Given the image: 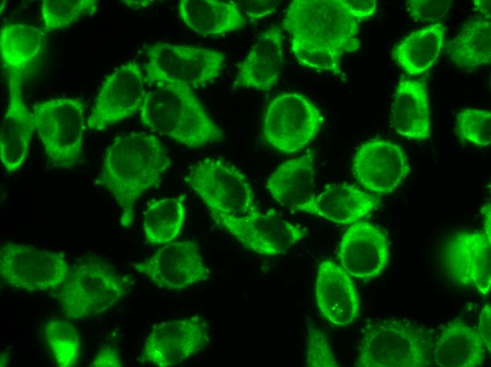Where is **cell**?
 <instances>
[{
	"instance_id": "obj_1",
	"label": "cell",
	"mask_w": 491,
	"mask_h": 367,
	"mask_svg": "<svg viewBox=\"0 0 491 367\" xmlns=\"http://www.w3.org/2000/svg\"><path fill=\"white\" fill-rule=\"evenodd\" d=\"M282 25L298 61L320 73L340 76L341 58L360 47L358 21L342 0H294Z\"/></svg>"
},
{
	"instance_id": "obj_2",
	"label": "cell",
	"mask_w": 491,
	"mask_h": 367,
	"mask_svg": "<svg viewBox=\"0 0 491 367\" xmlns=\"http://www.w3.org/2000/svg\"><path fill=\"white\" fill-rule=\"evenodd\" d=\"M170 166L166 149L154 134L131 132L116 137L106 148L97 184L119 206L123 228L132 224L138 199L161 181Z\"/></svg>"
},
{
	"instance_id": "obj_3",
	"label": "cell",
	"mask_w": 491,
	"mask_h": 367,
	"mask_svg": "<svg viewBox=\"0 0 491 367\" xmlns=\"http://www.w3.org/2000/svg\"><path fill=\"white\" fill-rule=\"evenodd\" d=\"M147 92L139 110L143 125L189 148L221 141L224 131L210 117L192 87L176 82Z\"/></svg>"
},
{
	"instance_id": "obj_4",
	"label": "cell",
	"mask_w": 491,
	"mask_h": 367,
	"mask_svg": "<svg viewBox=\"0 0 491 367\" xmlns=\"http://www.w3.org/2000/svg\"><path fill=\"white\" fill-rule=\"evenodd\" d=\"M432 348L431 338L410 321L399 318L377 320L363 330L355 366H430Z\"/></svg>"
},
{
	"instance_id": "obj_5",
	"label": "cell",
	"mask_w": 491,
	"mask_h": 367,
	"mask_svg": "<svg viewBox=\"0 0 491 367\" xmlns=\"http://www.w3.org/2000/svg\"><path fill=\"white\" fill-rule=\"evenodd\" d=\"M129 279L103 260L90 258L70 269L66 279L54 289L66 316L90 318L107 311L126 295Z\"/></svg>"
},
{
	"instance_id": "obj_6",
	"label": "cell",
	"mask_w": 491,
	"mask_h": 367,
	"mask_svg": "<svg viewBox=\"0 0 491 367\" xmlns=\"http://www.w3.org/2000/svg\"><path fill=\"white\" fill-rule=\"evenodd\" d=\"M36 131L54 167L71 169L80 160L87 126L85 106L78 97H60L33 107Z\"/></svg>"
},
{
	"instance_id": "obj_7",
	"label": "cell",
	"mask_w": 491,
	"mask_h": 367,
	"mask_svg": "<svg viewBox=\"0 0 491 367\" xmlns=\"http://www.w3.org/2000/svg\"><path fill=\"white\" fill-rule=\"evenodd\" d=\"M185 181L205 204L214 219L240 217L258 210L246 177L223 159L199 161L190 167Z\"/></svg>"
},
{
	"instance_id": "obj_8",
	"label": "cell",
	"mask_w": 491,
	"mask_h": 367,
	"mask_svg": "<svg viewBox=\"0 0 491 367\" xmlns=\"http://www.w3.org/2000/svg\"><path fill=\"white\" fill-rule=\"evenodd\" d=\"M145 79L155 86L180 83L200 87L213 82L221 73L224 54L202 47L158 42L147 47Z\"/></svg>"
},
{
	"instance_id": "obj_9",
	"label": "cell",
	"mask_w": 491,
	"mask_h": 367,
	"mask_svg": "<svg viewBox=\"0 0 491 367\" xmlns=\"http://www.w3.org/2000/svg\"><path fill=\"white\" fill-rule=\"evenodd\" d=\"M322 124L320 110L305 95L298 92L280 94L265 109L262 134L274 149L290 154L313 140Z\"/></svg>"
},
{
	"instance_id": "obj_10",
	"label": "cell",
	"mask_w": 491,
	"mask_h": 367,
	"mask_svg": "<svg viewBox=\"0 0 491 367\" xmlns=\"http://www.w3.org/2000/svg\"><path fill=\"white\" fill-rule=\"evenodd\" d=\"M70 269L62 253L15 243L1 246V278L17 289L30 292L54 290L66 279Z\"/></svg>"
},
{
	"instance_id": "obj_11",
	"label": "cell",
	"mask_w": 491,
	"mask_h": 367,
	"mask_svg": "<svg viewBox=\"0 0 491 367\" xmlns=\"http://www.w3.org/2000/svg\"><path fill=\"white\" fill-rule=\"evenodd\" d=\"M139 64L128 61L106 76L87 119V126L102 131L139 112L147 93Z\"/></svg>"
},
{
	"instance_id": "obj_12",
	"label": "cell",
	"mask_w": 491,
	"mask_h": 367,
	"mask_svg": "<svg viewBox=\"0 0 491 367\" xmlns=\"http://www.w3.org/2000/svg\"><path fill=\"white\" fill-rule=\"evenodd\" d=\"M210 332L208 323L198 315L157 324L144 342L141 362L158 367L182 363L208 344Z\"/></svg>"
},
{
	"instance_id": "obj_13",
	"label": "cell",
	"mask_w": 491,
	"mask_h": 367,
	"mask_svg": "<svg viewBox=\"0 0 491 367\" xmlns=\"http://www.w3.org/2000/svg\"><path fill=\"white\" fill-rule=\"evenodd\" d=\"M133 269L169 291L184 290L210 277L198 244L191 241L167 243L150 258L135 263Z\"/></svg>"
},
{
	"instance_id": "obj_14",
	"label": "cell",
	"mask_w": 491,
	"mask_h": 367,
	"mask_svg": "<svg viewBox=\"0 0 491 367\" xmlns=\"http://www.w3.org/2000/svg\"><path fill=\"white\" fill-rule=\"evenodd\" d=\"M214 220L246 248L262 255L283 253L305 236L296 225L259 210L240 217H222Z\"/></svg>"
},
{
	"instance_id": "obj_15",
	"label": "cell",
	"mask_w": 491,
	"mask_h": 367,
	"mask_svg": "<svg viewBox=\"0 0 491 367\" xmlns=\"http://www.w3.org/2000/svg\"><path fill=\"white\" fill-rule=\"evenodd\" d=\"M483 211V231H461L449 239L447 265L456 282L473 287L485 295L491 286L490 204Z\"/></svg>"
},
{
	"instance_id": "obj_16",
	"label": "cell",
	"mask_w": 491,
	"mask_h": 367,
	"mask_svg": "<svg viewBox=\"0 0 491 367\" xmlns=\"http://www.w3.org/2000/svg\"><path fill=\"white\" fill-rule=\"evenodd\" d=\"M352 172L363 188L377 193H389L406 178L409 165L401 146L388 140L374 139L357 149Z\"/></svg>"
},
{
	"instance_id": "obj_17",
	"label": "cell",
	"mask_w": 491,
	"mask_h": 367,
	"mask_svg": "<svg viewBox=\"0 0 491 367\" xmlns=\"http://www.w3.org/2000/svg\"><path fill=\"white\" fill-rule=\"evenodd\" d=\"M337 255L341 266L349 275L372 279L380 275L387 263V239L374 224L358 221L342 236Z\"/></svg>"
},
{
	"instance_id": "obj_18",
	"label": "cell",
	"mask_w": 491,
	"mask_h": 367,
	"mask_svg": "<svg viewBox=\"0 0 491 367\" xmlns=\"http://www.w3.org/2000/svg\"><path fill=\"white\" fill-rule=\"evenodd\" d=\"M7 78L8 101L0 128V157L5 170L14 172L28 159L36 126L33 112L23 97L22 79Z\"/></svg>"
},
{
	"instance_id": "obj_19",
	"label": "cell",
	"mask_w": 491,
	"mask_h": 367,
	"mask_svg": "<svg viewBox=\"0 0 491 367\" xmlns=\"http://www.w3.org/2000/svg\"><path fill=\"white\" fill-rule=\"evenodd\" d=\"M283 32L278 25L262 32L245 59L238 64L233 87L269 91L284 67Z\"/></svg>"
},
{
	"instance_id": "obj_20",
	"label": "cell",
	"mask_w": 491,
	"mask_h": 367,
	"mask_svg": "<svg viewBox=\"0 0 491 367\" xmlns=\"http://www.w3.org/2000/svg\"><path fill=\"white\" fill-rule=\"evenodd\" d=\"M315 297L323 318L334 325H348L358 315L359 298L352 279L331 260H323L318 266Z\"/></svg>"
},
{
	"instance_id": "obj_21",
	"label": "cell",
	"mask_w": 491,
	"mask_h": 367,
	"mask_svg": "<svg viewBox=\"0 0 491 367\" xmlns=\"http://www.w3.org/2000/svg\"><path fill=\"white\" fill-rule=\"evenodd\" d=\"M266 188L280 205L314 215V153L308 152L281 163L269 177Z\"/></svg>"
},
{
	"instance_id": "obj_22",
	"label": "cell",
	"mask_w": 491,
	"mask_h": 367,
	"mask_svg": "<svg viewBox=\"0 0 491 367\" xmlns=\"http://www.w3.org/2000/svg\"><path fill=\"white\" fill-rule=\"evenodd\" d=\"M390 121L394 131L408 139L430 138L429 97L424 80L400 79L392 97Z\"/></svg>"
},
{
	"instance_id": "obj_23",
	"label": "cell",
	"mask_w": 491,
	"mask_h": 367,
	"mask_svg": "<svg viewBox=\"0 0 491 367\" xmlns=\"http://www.w3.org/2000/svg\"><path fill=\"white\" fill-rule=\"evenodd\" d=\"M483 341L477 330L461 319L447 324L432 351V360L441 367H476L485 357Z\"/></svg>"
},
{
	"instance_id": "obj_24",
	"label": "cell",
	"mask_w": 491,
	"mask_h": 367,
	"mask_svg": "<svg viewBox=\"0 0 491 367\" xmlns=\"http://www.w3.org/2000/svg\"><path fill=\"white\" fill-rule=\"evenodd\" d=\"M178 15L193 32L217 36L243 28L246 18L236 2L219 0H181Z\"/></svg>"
},
{
	"instance_id": "obj_25",
	"label": "cell",
	"mask_w": 491,
	"mask_h": 367,
	"mask_svg": "<svg viewBox=\"0 0 491 367\" xmlns=\"http://www.w3.org/2000/svg\"><path fill=\"white\" fill-rule=\"evenodd\" d=\"M45 34L43 30L23 23L4 25L0 31V55L7 76L22 79L25 70L40 56Z\"/></svg>"
},
{
	"instance_id": "obj_26",
	"label": "cell",
	"mask_w": 491,
	"mask_h": 367,
	"mask_svg": "<svg viewBox=\"0 0 491 367\" xmlns=\"http://www.w3.org/2000/svg\"><path fill=\"white\" fill-rule=\"evenodd\" d=\"M380 204L379 199L354 186L338 185L317 195L315 214L339 224L359 221Z\"/></svg>"
},
{
	"instance_id": "obj_27",
	"label": "cell",
	"mask_w": 491,
	"mask_h": 367,
	"mask_svg": "<svg viewBox=\"0 0 491 367\" xmlns=\"http://www.w3.org/2000/svg\"><path fill=\"white\" fill-rule=\"evenodd\" d=\"M445 27L432 23L412 32L396 44L392 57L407 74L418 75L429 69L439 57L444 40Z\"/></svg>"
},
{
	"instance_id": "obj_28",
	"label": "cell",
	"mask_w": 491,
	"mask_h": 367,
	"mask_svg": "<svg viewBox=\"0 0 491 367\" xmlns=\"http://www.w3.org/2000/svg\"><path fill=\"white\" fill-rule=\"evenodd\" d=\"M446 52L456 66L474 70L491 62V23L488 19L466 22L447 45Z\"/></svg>"
},
{
	"instance_id": "obj_29",
	"label": "cell",
	"mask_w": 491,
	"mask_h": 367,
	"mask_svg": "<svg viewBox=\"0 0 491 367\" xmlns=\"http://www.w3.org/2000/svg\"><path fill=\"white\" fill-rule=\"evenodd\" d=\"M185 197L163 198L152 202L143 216V230L152 244L171 242L179 234L186 216Z\"/></svg>"
},
{
	"instance_id": "obj_30",
	"label": "cell",
	"mask_w": 491,
	"mask_h": 367,
	"mask_svg": "<svg viewBox=\"0 0 491 367\" xmlns=\"http://www.w3.org/2000/svg\"><path fill=\"white\" fill-rule=\"evenodd\" d=\"M46 342L58 366L73 367L78 364L80 343L74 325L66 320H50L44 325Z\"/></svg>"
},
{
	"instance_id": "obj_31",
	"label": "cell",
	"mask_w": 491,
	"mask_h": 367,
	"mask_svg": "<svg viewBox=\"0 0 491 367\" xmlns=\"http://www.w3.org/2000/svg\"><path fill=\"white\" fill-rule=\"evenodd\" d=\"M97 0H43L41 16L44 30L50 32L69 26L99 10Z\"/></svg>"
},
{
	"instance_id": "obj_32",
	"label": "cell",
	"mask_w": 491,
	"mask_h": 367,
	"mask_svg": "<svg viewBox=\"0 0 491 367\" xmlns=\"http://www.w3.org/2000/svg\"><path fill=\"white\" fill-rule=\"evenodd\" d=\"M456 131L459 138L478 147L491 143V113L490 111L466 108L458 113Z\"/></svg>"
},
{
	"instance_id": "obj_33",
	"label": "cell",
	"mask_w": 491,
	"mask_h": 367,
	"mask_svg": "<svg viewBox=\"0 0 491 367\" xmlns=\"http://www.w3.org/2000/svg\"><path fill=\"white\" fill-rule=\"evenodd\" d=\"M305 360L309 367L339 366L327 335L311 322L307 324Z\"/></svg>"
},
{
	"instance_id": "obj_34",
	"label": "cell",
	"mask_w": 491,
	"mask_h": 367,
	"mask_svg": "<svg viewBox=\"0 0 491 367\" xmlns=\"http://www.w3.org/2000/svg\"><path fill=\"white\" fill-rule=\"evenodd\" d=\"M452 2L451 0H409L405 6L414 21L437 23L449 13Z\"/></svg>"
},
{
	"instance_id": "obj_35",
	"label": "cell",
	"mask_w": 491,
	"mask_h": 367,
	"mask_svg": "<svg viewBox=\"0 0 491 367\" xmlns=\"http://www.w3.org/2000/svg\"><path fill=\"white\" fill-rule=\"evenodd\" d=\"M281 1H243L236 2L243 16L251 21L257 20L276 11Z\"/></svg>"
},
{
	"instance_id": "obj_36",
	"label": "cell",
	"mask_w": 491,
	"mask_h": 367,
	"mask_svg": "<svg viewBox=\"0 0 491 367\" xmlns=\"http://www.w3.org/2000/svg\"><path fill=\"white\" fill-rule=\"evenodd\" d=\"M347 11L358 21L372 16L376 11L375 0H342Z\"/></svg>"
},
{
	"instance_id": "obj_37",
	"label": "cell",
	"mask_w": 491,
	"mask_h": 367,
	"mask_svg": "<svg viewBox=\"0 0 491 367\" xmlns=\"http://www.w3.org/2000/svg\"><path fill=\"white\" fill-rule=\"evenodd\" d=\"M123 366L121 356L117 349L108 346L102 348L89 367H121Z\"/></svg>"
},
{
	"instance_id": "obj_38",
	"label": "cell",
	"mask_w": 491,
	"mask_h": 367,
	"mask_svg": "<svg viewBox=\"0 0 491 367\" xmlns=\"http://www.w3.org/2000/svg\"><path fill=\"white\" fill-rule=\"evenodd\" d=\"M478 332L480 335L485 347L491 352V308L490 304H485L480 315Z\"/></svg>"
},
{
	"instance_id": "obj_39",
	"label": "cell",
	"mask_w": 491,
	"mask_h": 367,
	"mask_svg": "<svg viewBox=\"0 0 491 367\" xmlns=\"http://www.w3.org/2000/svg\"><path fill=\"white\" fill-rule=\"evenodd\" d=\"M475 8L482 13L486 19L490 20V1H473Z\"/></svg>"
}]
</instances>
